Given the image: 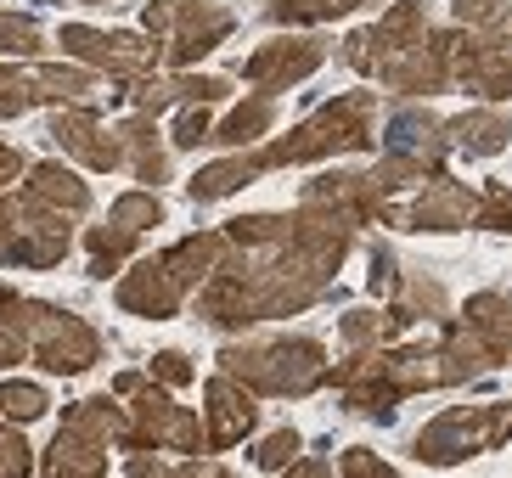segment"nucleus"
Wrapping results in <instances>:
<instances>
[{
  "label": "nucleus",
  "instance_id": "9d476101",
  "mask_svg": "<svg viewBox=\"0 0 512 478\" xmlns=\"http://www.w3.org/2000/svg\"><path fill=\"white\" fill-rule=\"evenodd\" d=\"M248 428H254V400H248L231 377H214L209 383V411H203V439H209L214 450H226V445H237Z\"/></svg>",
  "mask_w": 512,
  "mask_h": 478
},
{
  "label": "nucleus",
  "instance_id": "f8f14e48",
  "mask_svg": "<svg viewBox=\"0 0 512 478\" xmlns=\"http://www.w3.org/2000/svg\"><path fill=\"white\" fill-rule=\"evenodd\" d=\"M29 192L40 197V203H51L57 214H85V209H91V192H85V180H79L74 169H62V164H34Z\"/></svg>",
  "mask_w": 512,
  "mask_h": 478
},
{
  "label": "nucleus",
  "instance_id": "6e6552de",
  "mask_svg": "<svg viewBox=\"0 0 512 478\" xmlns=\"http://www.w3.org/2000/svg\"><path fill=\"white\" fill-rule=\"evenodd\" d=\"M62 51H74V57L96 62V68H107V74H147L152 62H158V51H152L141 34H102V29H85V23H74V29H62Z\"/></svg>",
  "mask_w": 512,
  "mask_h": 478
},
{
  "label": "nucleus",
  "instance_id": "6ab92c4d",
  "mask_svg": "<svg viewBox=\"0 0 512 478\" xmlns=\"http://www.w3.org/2000/svg\"><path fill=\"white\" fill-rule=\"evenodd\" d=\"M0 51H12V57H34V51H40V29H34V17H17V12L0 17Z\"/></svg>",
  "mask_w": 512,
  "mask_h": 478
},
{
  "label": "nucleus",
  "instance_id": "20e7f679",
  "mask_svg": "<svg viewBox=\"0 0 512 478\" xmlns=\"http://www.w3.org/2000/svg\"><path fill=\"white\" fill-rule=\"evenodd\" d=\"M124 428V411L113 400H85L68 411V422H62L57 445H51V473H102L107 467V434H119Z\"/></svg>",
  "mask_w": 512,
  "mask_h": 478
},
{
  "label": "nucleus",
  "instance_id": "f3484780",
  "mask_svg": "<svg viewBox=\"0 0 512 478\" xmlns=\"http://www.w3.org/2000/svg\"><path fill=\"white\" fill-rule=\"evenodd\" d=\"M164 220V203H158V197L152 192H124L119 203H113V225H124V231H152V225Z\"/></svg>",
  "mask_w": 512,
  "mask_h": 478
},
{
  "label": "nucleus",
  "instance_id": "9b49d317",
  "mask_svg": "<svg viewBox=\"0 0 512 478\" xmlns=\"http://www.w3.org/2000/svg\"><path fill=\"white\" fill-rule=\"evenodd\" d=\"M57 141L68 152H79L91 169H119L124 164L119 135L102 130V119H96V113H68V119H57Z\"/></svg>",
  "mask_w": 512,
  "mask_h": 478
},
{
  "label": "nucleus",
  "instance_id": "a878e982",
  "mask_svg": "<svg viewBox=\"0 0 512 478\" xmlns=\"http://www.w3.org/2000/svg\"><path fill=\"white\" fill-rule=\"evenodd\" d=\"M17 169H23V152H17V147H0V180L17 175Z\"/></svg>",
  "mask_w": 512,
  "mask_h": 478
},
{
  "label": "nucleus",
  "instance_id": "f257e3e1",
  "mask_svg": "<svg viewBox=\"0 0 512 478\" xmlns=\"http://www.w3.org/2000/svg\"><path fill=\"white\" fill-rule=\"evenodd\" d=\"M226 237H192L181 248H169L158 259H141L136 276H124L119 282V304L136 315H169L181 310L186 293H197L203 276H214V259H220Z\"/></svg>",
  "mask_w": 512,
  "mask_h": 478
},
{
  "label": "nucleus",
  "instance_id": "1a4fd4ad",
  "mask_svg": "<svg viewBox=\"0 0 512 478\" xmlns=\"http://www.w3.org/2000/svg\"><path fill=\"white\" fill-rule=\"evenodd\" d=\"M321 57H327V45L321 40H276V45H259L254 57L242 62V79L276 90V85H293V79L316 74Z\"/></svg>",
  "mask_w": 512,
  "mask_h": 478
},
{
  "label": "nucleus",
  "instance_id": "f03ea898",
  "mask_svg": "<svg viewBox=\"0 0 512 478\" xmlns=\"http://www.w3.org/2000/svg\"><path fill=\"white\" fill-rule=\"evenodd\" d=\"M231 383L265 394H304L327 377V355L310 338H271V344H248V349H226L220 355Z\"/></svg>",
  "mask_w": 512,
  "mask_h": 478
},
{
  "label": "nucleus",
  "instance_id": "423d86ee",
  "mask_svg": "<svg viewBox=\"0 0 512 478\" xmlns=\"http://www.w3.org/2000/svg\"><path fill=\"white\" fill-rule=\"evenodd\" d=\"M507 434V405H484V411H445L434 428H422L417 434V456L434 467H451L473 450H490L501 445Z\"/></svg>",
  "mask_w": 512,
  "mask_h": 478
},
{
  "label": "nucleus",
  "instance_id": "5701e85b",
  "mask_svg": "<svg viewBox=\"0 0 512 478\" xmlns=\"http://www.w3.org/2000/svg\"><path fill=\"white\" fill-rule=\"evenodd\" d=\"M203 135H209V113H203V102H197V107H186L181 124H175V147H197Z\"/></svg>",
  "mask_w": 512,
  "mask_h": 478
},
{
  "label": "nucleus",
  "instance_id": "a211bd4d",
  "mask_svg": "<svg viewBox=\"0 0 512 478\" xmlns=\"http://www.w3.org/2000/svg\"><path fill=\"white\" fill-rule=\"evenodd\" d=\"M361 0H271V17L276 23H316V17H338Z\"/></svg>",
  "mask_w": 512,
  "mask_h": 478
},
{
  "label": "nucleus",
  "instance_id": "2eb2a0df",
  "mask_svg": "<svg viewBox=\"0 0 512 478\" xmlns=\"http://www.w3.org/2000/svg\"><path fill=\"white\" fill-rule=\"evenodd\" d=\"M451 135H462L467 152H496L501 141H507V113H501V107H490V113H467V119L451 124Z\"/></svg>",
  "mask_w": 512,
  "mask_h": 478
},
{
  "label": "nucleus",
  "instance_id": "393cba45",
  "mask_svg": "<svg viewBox=\"0 0 512 478\" xmlns=\"http://www.w3.org/2000/svg\"><path fill=\"white\" fill-rule=\"evenodd\" d=\"M344 473H389V467L372 462V450H349V456H344Z\"/></svg>",
  "mask_w": 512,
  "mask_h": 478
},
{
  "label": "nucleus",
  "instance_id": "7ed1b4c3",
  "mask_svg": "<svg viewBox=\"0 0 512 478\" xmlns=\"http://www.w3.org/2000/svg\"><path fill=\"white\" fill-rule=\"evenodd\" d=\"M12 321L23 327V338H29L34 360L40 366H51V372H85L96 360V332L79 321V315H62L51 310V304H17Z\"/></svg>",
  "mask_w": 512,
  "mask_h": 478
},
{
  "label": "nucleus",
  "instance_id": "ddd939ff",
  "mask_svg": "<svg viewBox=\"0 0 512 478\" xmlns=\"http://www.w3.org/2000/svg\"><path fill=\"white\" fill-rule=\"evenodd\" d=\"M462 220H473V192H456V186H434L411 209V225H422V231H456Z\"/></svg>",
  "mask_w": 512,
  "mask_h": 478
},
{
  "label": "nucleus",
  "instance_id": "4be33fe9",
  "mask_svg": "<svg viewBox=\"0 0 512 478\" xmlns=\"http://www.w3.org/2000/svg\"><path fill=\"white\" fill-rule=\"evenodd\" d=\"M192 377H197V372H192V360H186V355H175V349L152 360V383H169V389H186Z\"/></svg>",
  "mask_w": 512,
  "mask_h": 478
},
{
  "label": "nucleus",
  "instance_id": "0eeeda50",
  "mask_svg": "<svg viewBox=\"0 0 512 478\" xmlns=\"http://www.w3.org/2000/svg\"><path fill=\"white\" fill-rule=\"evenodd\" d=\"M124 445H169V450H197L203 445V422H197V411H181V405H169L164 394H147V400L130 411V422L119 428Z\"/></svg>",
  "mask_w": 512,
  "mask_h": 478
},
{
  "label": "nucleus",
  "instance_id": "dca6fc26",
  "mask_svg": "<svg viewBox=\"0 0 512 478\" xmlns=\"http://www.w3.org/2000/svg\"><path fill=\"white\" fill-rule=\"evenodd\" d=\"M0 411H6V422H34L46 417L51 400L40 383H23V377H12V383H0Z\"/></svg>",
  "mask_w": 512,
  "mask_h": 478
},
{
  "label": "nucleus",
  "instance_id": "39448f33",
  "mask_svg": "<svg viewBox=\"0 0 512 478\" xmlns=\"http://www.w3.org/2000/svg\"><path fill=\"white\" fill-rule=\"evenodd\" d=\"M147 29L152 34H175V40H169V62L186 68V62H197L214 40L231 34V12H220V6H209V0H152Z\"/></svg>",
  "mask_w": 512,
  "mask_h": 478
},
{
  "label": "nucleus",
  "instance_id": "aec40b11",
  "mask_svg": "<svg viewBox=\"0 0 512 478\" xmlns=\"http://www.w3.org/2000/svg\"><path fill=\"white\" fill-rule=\"evenodd\" d=\"M293 456H299V434H293V428H282V434H271L265 445H259V467H265V473L293 467Z\"/></svg>",
  "mask_w": 512,
  "mask_h": 478
},
{
  "label": "nucleus",
  "instance_id": "b1692460",
  "mask_svg": "<svg viewBox=\"0 0 512 478\" xmlns=\"http://www.w3.org/2000/svg\"><path fill=\"white\" fill-rule=\"evenodd\" d=\"M23 467H29V445H23V434L0 428V473H23Z\"/></svg>",
  "mask_w": 512,
  "mask_h": 478
},
{
  "label": "nucleus",
  "instance_id": "412c9836",
  "mask_svg": "<svg viewBox=\"0 0 512 478\" xmlns=\"http://www.w3.org/2000/svg\"><path fill=\"white\" fill-rule=\"evenodd\" d=\"M456 17H462V23H479V29H501L507 0H456Z\"/></svg>",
  "mask_w": 512,
  "mask_h": 478
},
{
  "label": "nucleus",
  "instance_id": "4468645a",
  "mask_svg": "<svg viewBox=\"0 0 512 478\" xmlns=\"http://www.w3.org/2000/svg\"><path fill=\"white\" fill-rule=\"evenodd\" d=\"M271 119H276V107H271V96H254L248 107H237L220 130H214V141L220 147H242V141H259V135L271 130Z\"/></svg>",
  "mask_w": 512,
  "mask_h": 478
}]
</instances>
